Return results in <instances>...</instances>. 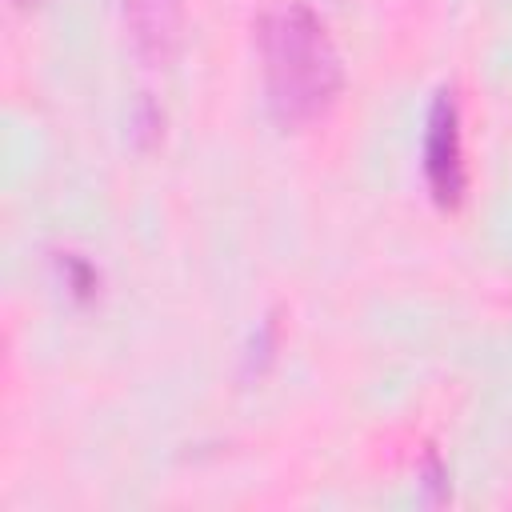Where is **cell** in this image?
<instances>
[{"instance_id": "obj_1", "label": "cell", "mask_w": 512, "mask_h": 512, "mask_svg": "<svg viewBox=\"0 0 512 512\" xmlns=\"http://www.w3.org/2000/svg\"><path fill=\"white\" fill-rule=\"evenodd\" d=\"M256 40L264 60L268 112L276 116V124L304 128L320 120L344 84L340 52L328 36V24L304 0H284L260 16Z\"/></svg>"}, {"instance_id": "obj_3", "label": "cell", "mask_w": 512, "mask_h": 512, "mask_svg": "<svg viewBox=\"0 0 512 512\" xmlns=\"http://www.w3.org/2000/svg\"><path fill=\"white\" fill-rule=\"evenodd\" d=\"M124 20L132 28L136 52L152 64H164L176 48L180 4L176 0H124Z\"/></svg>"}, {"instance_id": "obj_4", "label": "cell", "mask_w": 512, "mask_h": 512, "mask_svg": "<svg viewBox=\"0 0 512 512\" xmlns=\"http://www.w3.org/2000/svg\"><path fill=\"white\" fill-rule=\"evenodd\" d=\"M60 268L68 272V284H72V292H76V296H88V292L96 288V272H92V264H88V260H80V256H72V252H64Z\"/></svg>"}, {"instance_id": "obj_2", "label": "cell", "mask_w": 512, "mask_h": 512, "mask_svg": "<svg viewBox=\"0 0 512 512\" xmlns=\"http://www.w3.org/2000/svg\"><path fill=\"white\" fill-rule=\"evenodd\" d=\"M424 176L428 192L440 208H456L464 196V144H460V112L452 88H440L428 108L424 124Z\"/></svg>"}]
</instances>
